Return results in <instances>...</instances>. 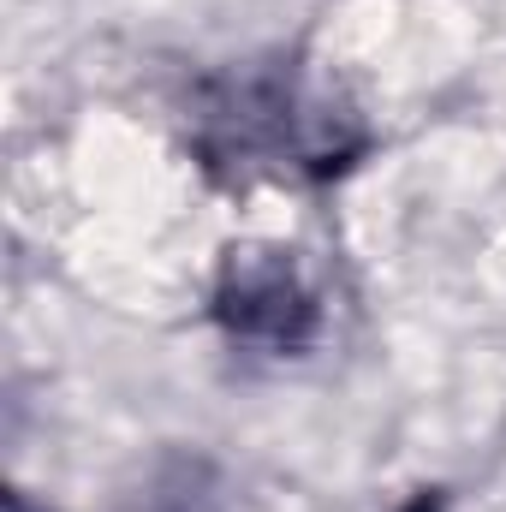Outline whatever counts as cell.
Wrapping results in <instances>:
<instances>
[{
    "label": "cell",
    "mask_w": 506,
    "mask_h": 512,
    "mask_svg": "<svg viewBox=\"0 0 506 512\" xmlns=\"http://www.w3.org/2000/svg\"><path fill=\"white\" fill-rule=\"evenodd\" d=\"M221 316L245 340L292 346L304 334V322H310V304H304V292H298L286 262H262V268H245V274L233 268V280L221 292Z\"/></svg>",
    "instance_id": "6da1fadb"
},
{
    "label": "cell",
    "mask_w": 506,
    "mask_h": 512,
    "mask_svg": "<svg viewBox=\"0 0 506 512\" xmlns=\"http://www.w3.org/2000/svg\"><path fill=\"white\" fill-rule=\"evenodd\" d=\"M411 512H435V507H429V501H417V507H411Z\"/></svg>",
    "instance_id": "7a4b0ae2"
}]
</instances>
